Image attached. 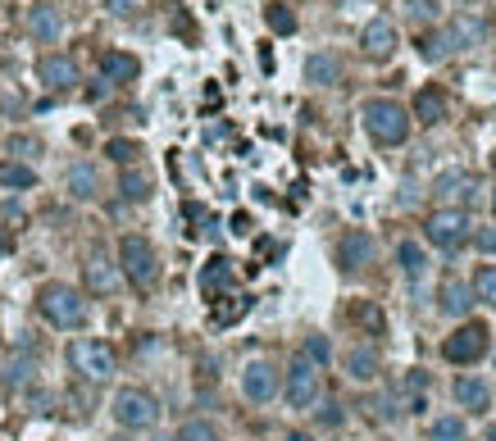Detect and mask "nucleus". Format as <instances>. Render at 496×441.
<instances>
[{"mask_svg": "<svg viewBox=\"0 0 496 441\" xmlns=\"http://www.w3.org/2000/svg\"><path fill=\"white\" fill-rule=\"evenodd\" d=\"M173 441H178V437H173Z\"/></svg>", "mask_w": 496, "mask_h": 441, "instance_id": "obj_48", "label": "nucleus"}, {"mask_svg": "<svg viewBox=\"0 0 496 441\" xmlns=\"http://www.w3.org/2000/svg\"><path fill=\"white\" fill-rule=\"evenodd\" d=\"M487 400H492V391H487V382L483 378H455V405H465V410H487Z\"/></svg>", "mask_w": 496, "mask_h": 441, "instance_id": "obj_21", "label": "nucleus"}, {"mask_svg": "<svg viewBox=\"0 0 496 441\" xmlns=\"http://www.w3.org/2000/svg\"><path fill=\"white\" fill-rule=\"evenodd\" d=\"M105 92H109V83H105V77H100V83H96V87H87V100H105Z\"/></svg>", "mask_w": 496, "mask_h": 441, "instance_id": "obj_42", "label": "nucleus"}, {"mask_svg": "<svg viewBox=\"0 0 496 441\" xmlns=\"http://www.w3.org/2000/svg\"><path fill=\"white\" fill-rule=\"evenodd\" d=\"M269 28H274L278 36H292V32H296V14H292L287 5H274V10H269Z\"/></svg>", "mask_w": 496, "mask_h": 441, "instance_id": "obj_35", "label": "nucleus"}, {"mask_svg": "<svg viewBox=\"0 0 496 441\" xmlns=\"http://www.w3.org/2000/svg\"><path fill=\"white\" fill-rule=\"evenodd\" d=\"M492 205H496V191H492Z\"/></svg>", "mask_w": 496, "mask_h": 441, "instance_id": "obj_46", "label": "nucleus"}, {"mask_svg": "<svg viewBox=\"0 0 496 441\" xmlns=\"http://www.w3.org/2000/svg\"><path fill=\"white\" fill-rule=\"evenodd\" d=\"M433 441H465L469 437V428H465V419H455V414H442V419H433Z\"/></svg>", "mask_w": 496, "mask_h": 441, "instance_id": "obj_29", "label": "nucleus"}, {"mask_svg": "<svg viewBox=\"0 0 496 441\" xmlns=\"http://www.w3.org/2000/svg\"><path fill=\"white\" fill-rule=\"evenodd\" d=\"M492 164H496V150H492Z\"/></svg>", "mask_w": 496, "mask_h": 441, "instance_id": "obj_47", "label": "nucleus"}, {"mask_svg": "<svg viewBox=\"0 0 496 441\" xmlns=\"http://www.w3.org/2000/svg\"><path fill=\"white\" fill-rule=\"evenodd\" d=\"M32 373H36V355L32 350H19L10 365H5V387H28Z\"/></svg>", "mask_w": 496, "mask_h": 441, "instance_id": "obj_25", "label": "nucleus"}, {"mask_svg": "<svg viewBox=\"0 0 496 441\" xmlns=\"http://www.w3.org/2000/svg\"><path fill=\"white\" fill-rule=\"evenodd\" d=\"M373 251H378L373 237L360 232V228H351V232L337 242V260H341V269H347V273H364V269L373 264Z\"/></svg>", "mask_w": 496, "mask_h": 441, "instance_id": "obj_10", "label": "nucleus"}, {"mask_svg": "<svg viewBox=\"0 0 496 441\" xmlns=\"http://www.w3.org/2000/svg\"><path fill=\"white\" fill-rule=\"evenodd\" d=\"M233 232L246 237V232H251V214H233Z\"/></svg>", "mask_w": 496, "mask_h": 441, "instance_id": "obj_41", "label": "nucleus"}, {"mask_svg": "<svg viewBox=\"0 0 496 441\" xmlns=\"http://www.w3.org/2000/svg\"><path fill=\"white\" fill-rule=\"evenodd\" d=\"M487 441H496V428H487Z\"/></svg>", "mask_w": 496, "mask_h": 441, "instance_id": "obj_43", "label": "nucleus"}, {"mask_svg": "<svg viewBox=\"0 0 496 441\" xmlns=\"http://www.w3.org/2000/svg\"><path fill=\"white\" fill-rule=\"evenodd\" d=\"M0 187H10V191H28L36 187V173L28 164H0Z\"/></svg>", "mask_w": 496, "mask_h": 441, "instance_id": "obj_28", "label": "nucleus"}, {"mask_svg": "<svg viewBox=\"0 0 496 441\" xmlns=\"http://www.w3.org/2000/svg\"><path fill=\"white\" fill-rule=\"evenodd\" d=\"M114 419H119L128 432H141V428H156L160 419V400L141 391V387H124L119 396H114Z\"/></svg>", "mask_w": 496, "mask_h": 441, "instance_id": "obj_5", "label": "nucleus"}, {"mask_svg": "<svg viewBox=\"0 0 496 441\" xmlns=\"http://www.w3.org/2000/svg\"><path fill=\"white\" fill-rule=\"evenodd\" d=\"M442 355L451 359V365H478V359L487 355V328H478V324H465V328L455 333V337H446Z\"/></svg>", "mask_w": 496, "mask_h": 441, "instance_id": "obj_8", "label": "nucleus"}, {"mask_svg": "<svg viewBox=\"0 0 496 441\" xmlns=\"http://www.w3.org/2000/svg\"><path fill=\"white\" fill-rule=\"evenodd\" d=\"M424 237L437 251H460L469 242V214L465 210H433L424 219Z\"/></svg>", "mask_w": 496, "mask_h": 441, "instance_id": "obj_6", "label": "nucleus"}, {"mask_svg": "<svg viewBox=\"0 0 496 441\" xmlns=\"http://www.w3.org/2000/svg\"><path fill=\"white\" fill-rule=\"evenodd\" d=\"M242 391H246V400H255V405H269V400L278 396L274 359H251V365L242 369Z\"/></svg>", "mask_w": 496, "mask_h": 441, "instance_id": "obj_7", "label": "nucleus"}, {"mask_svg": "<svg viewBox=\"0 0 496 441\" xmlns=\"http://www.w3.org/2000/svg\"><path fill=\"white\" fill-rule=\"evenodd\" d=\"M105 155H109V159H119V164H132V159L141 155V146H137V141H124V137H119V141H109V146H105Z\"/></svg>", "mask_w": 496, "mask_h": 441, "instance_id": "obj_36", "label": "nucleus"}, {"mask_svg": "<svg viewBox=\"0 0 496 441\" xmlns=\"http://www.w3.org/2000/svg\"><path fill=\"white\" fill-rule=\"evenodd\" d=\"M419 55H424L428 64H442L451 55V42H446V32H428V36H419Z\"/></svg>", "mask_w": 496, "mask_h": 441, "instance_id": "obj_31", "label": "nucleus"}, {"mask_svg": "<svg viewBox=\"0 0 496 441\" xmlns=\"http://www.w3.org/2000/svg\"><path fill=\"white\" fill-rule=\"evenodd\" d=\"M137 73H141V64H137V55H128V51H109V55H100V77H105L109 87L132 83Z\"/></svg>", "mask_w": 496, "mask_h": 441, "instance_id": "obj_16", "label": "nucleus"}, {"mask_svg": "<svg viewBox=\"0 0 496 441\" xmlns=\"http://www.w3.org/2000/svg\"><path fill=\"white\" fill-rule=\"evenodd\" d=\"M287 400H292V410H310L319 400V369L310 359H296L287 369Z\"/></svg>", "mask_w": 496, "mask_h": 441, "instance_id": "obj_9", "label": "nucleus"}, {"mask_svg": "<svg viewBox=\"0 0 496 441\" xmlns=\"http://www.w3.org/2000/svg\"><path fill=\"white\" fill-rule=\"evenodd\" d=\"M105 10H109V14H119V19H128V14L141 10V0H105Z\"/></svg>", "mask_w": 496, "mask_h": 441, "instance_id": "obj_38", "label": "nucleus"}, {"mask_svg": "<svg viewBox=\"0 0 496 441\" xmlns=\"http://www.w3.org/2000/svg\"><path fill=\"white\" fill-rule=\"evenodd\" d=\"M396 260H401L405 277H424V269H428V255L419 251V242H401L396 246Z\"/></svg>", "mask_w": 496, "mask_h": 441, "instance_id": "obj_27", "label": "nucleus"}, {"mask_svg": "<svg viewBox=\"0 0 496 441\" xmlns=\"http://www.w3.org/2000/svg\"><path fill=\"white\" fill-rule=\"evenodd\" d=\"M414 114H419V124H442L446 118V96L437 87H424L414 96Z\"/></svg>", "mask_w": 496, "mask_h": 441, "instance_id": "obj_23", "label": "nucleus"}, {"mask_svg": "<svg viewBox=\"0 0 496 441\" xmlns=\"http://www.w3.org/2000/svg\"><path fill=\"white\" fill-rule=\"evenodd\" d=\"M474 242H478V251L496 255V228H478V232H474Z\"/></svg>", "mask_w": 496, "mask_h": 441, "instance_id": "obj_39", "label": "nucleus"}, {"mask_svg": "<svg viewBox=\"0 0 496 441\" xmlns=\"http://www.w3.org/2000/svg\"><path fill=\"white\" fill-rule=\"evenodd\" d=\"M246 309H251V301H246V296H237L233 305H219V309H214V324H219V328H228V324H237V318H242Z\"/></svg>", "mask_w": 496, "mask_h": 441, "instance_id": "obj_34", "label": "nucleus"}, {"mask_svg": "<svg viewBox=\"0 0 496 441\" xmlns=\"http://www.w3.org/2000/svg\"><path fill=\"white\" fill-rule=\"evenodd\" d=\"M396 23L392 19H369L364 23V32H360V46H364V55L369 60H388L392 51H396Z\"/></svg>", "mask_w": 496, "mask_h": 441, "instance_id": "obj_11", "label": "nucleus"}, {"mask_svg": "<svg viewBox=\"0 0 496 441\" xmlns=\"http://www.w3.org/2000/svg\"><path fill=\"white\" fill-rule=\"evenodd\" d=\"M178 441H219V428L210 419H187L178 428Z\"/></svg>", "mask_w": 496, "mask_h": 441, "instance_id": "obj_32", "label": "nucleus"}, {"mask_svg": "<svg viewBox=\"0 0 496 441\" xmlns=\"http://www.w3.org/2000/svg\"><path fill=\"white\" fill-rule=\"evenodd\" d=\"M68 196H73V200H96V196H100V173L87 164V159L68 169Z\"/></svg>", "mask_w": 496, "mask_h": 441, "instance_id": "obj_20", "label": "nucleus"}, {"mask_svg": "<svg viewBox=\"0 0 496 441\" xmlns=\"http://www.w3.org/2000/svg\"><path fill=\"white\" fill-rule=\"evenodd\" d=\"M469 305H474V292L460 283V277H451V283H442V314H469Z\"/></svg>", "mask_w": 496, "mask_h": 441, "instance_id": "obj_24", "label": "nucleus"}, {"mask_svg": "<svg viewBox=\"0 0 496 441\" xmlns=\"http://www.w3.org/2000/svg\"><path fill=\"white\" fill-rule=\"evenodd\" d=\"M119 191H124V200L141 205V200H150V178H146L141 169H128V173L119 178Z\"/></svg>", "mask_w": 496, "mask_h": 441, "instance_id": "obj_26", "label": "nucleus"}, {"mask_svg": "<svg viewBox=\"0 0 496 441\" xmlns=\"http://www.w3.org/2000/svg\"><path fill=\"white\" fill-rule=\"evenodd\" d=\"M474 191H478V182H474V173H465V169H451V173H442V178L433 182V196L446 200L442 210H460L455 200H469Z\"/></svg>", "mask_w": 496, "mask_h": 441, "instance_id": "obj_13", "label": "nucleus"}, {"mask_svg": "<svg viewBox=\"0 0 496 441\" xmlns=\"http://www.w3.org/2000/svg\"><path fill=\"white\" fill-rule=\"evenodd\" d=\"M410 14H414V23H428L437 14V0H410Z\"/></svg>", "mask_w": 496, "mask_h": 441, "instance_id": "obj_37", "label": "nucleus"}, {"mask_svg": "<svg viewBox=\"0 0 496 441\" xmlns=\"http://www.w3.org/2000/svg\"><path fill=\"white\" fill-rule=\"evenodd\" d=\"M487 36V23L478 19V14H460L451 28H446V42H451V51H469V46H478Z\"/></svg>", "mask_w": 496, "mask_h": 441, "instance_id": "obj_15", "label": "nucleus"}, {"mask_svg": "<svg viewBox=\"0 0 496 441\" xmlns=\"http://www.w3.org/2000/svg\"><path fill=\"white\" fill-rule=\"evenodd\" d=\"M114 441H132V437H114Z\"/></svg>", "mask_w": 496, "mask_h": 441, "instance_id": "obj_45", "label": "nucleus"}, {"mask_svg": "<svg viewBox=\"0 0 496 441\" xmlns=\"http://www.w3.org/2000/svg\"><path fill=\"white\" fill-rule=\"evenodd\" d=\"M83 277H87V287H92L96 296H114V292H119V269H114V260H109V255H100V251H92V255H87Z\"/></svg>", "mask_w": 496, "mask_h": 441, "instance_id": "obj_12", "label": "nucleus"}, {"mask_svg": "<svg viewBox=\"0 0 496 441\" xmlns=\"http://www.w3.org/2000/svg\"><path fill=\"white\" fill-rule=\"evenodd\" d=\"M28 32L36 36V42H55V36L64 32V19L55 5H32L28 10Z\"/></svg>", "mask_w": 496, "mask_h": 441, "instance_id": "obj_18", "label": "nucleus"}, {"mask_svg": "<svg viewBox=\"0 0 496 441\" xmlns=\"http://www.w3.org/2000/svg\"><path fill=\"white\" fill-rule=\"evenodd\" d=\"M5 246H10V242H5V237H0V251H5Z\"/></svg>", "mask_w": 496, "mask_h": 441, "instance_id": "obj_44", "label": "nucleus"}, {"mask_svg": "<svg viewBox=\"0 0 496 441\" xmlns=\"http://www.w3.org/2000/svg\"><path fill=\"white\" fill-rule=\"evenodd\" d=\"M36 309H42V318L51 328H83L87 324V301L68 283H46L36 292Z\"/></svg>", "mask_w": 496, "mask_h": 441, "instance_id": "obj_1", "label": "nucleus"}, {"mask_svg": "<svg viewBox=\"0 0 496 441\" xmlns=\"http://www.w3.org/2000/svg\"><path fill=\"white\" fill-rule=\"evenodd\" d=\"M347 373L356 382H373L383 373V359H378V350H369V346H356V350H347Z\"/></svg>", "mask_w": 496, "mask_h": 441, "instance_id": "obj_19", "label": "nucleus"}, {"mask_svg": "<svg viewBox=\"0 0 496 441\" xmlns=\"http://www.w3.org/2000/svg\"><path fill=\"white\" fill-rule=\"evenodd\" d=\"M360 118H364V132L378 146H401L410 137V114L396 100H364Z\"/></svg>", "mask_w": 496, "mask_h": 441, "instance_id": "obj_2", "label": "nucleus"}, {"mask_svg": "<svg viewBox=\"0 0 496 441\" xmlns=\"http://www.w3.org/2000/svg\"><path fill=\"white\" fill-rule=\"evenodd\" d=\"M474 301H483V305H496V264H483L478 273H474Z\"/></svg>", "mask_w": 496, "mask_h": 441, "instance_id": "obj_30", "label": "nucleus"}, {"mask_svg": "<svg viewBox=\"0 0 496 441\" xmlns=\"http://www.w3.org/2000/svg\"><path fill=\"white\" fill-rule=\"evenodd\" d=\"M328 355H332L328 337H305V350H300V359H310V365L319 369V365H328Z\"/></svg>", "mask_w": 496, "mask_h": 441, "instance_id": "obj_33", "label": "nucleus"}, {"mask_svg": "<svg viewBox=\"0 0 496 441\" xmlns=\"http://www.w3.org/2000/svg\"><path fill=\"white\" fill-rule=\"evenodd\" d=\"M228 287H233V260H228V255L205 260V269H201V296H219Z\"/></svg>", "mask_w": 496, "mask_h": 441, "instance_id": "obj_17", "label": "nucleus"}, {"mask_svg": "<svg viewBox=\"0 0 496 441\" xmlns=\"http://www.w3.org/2000/svg\"><path fill=\"white\" fill-rule=\"evenodd\" d=\"M68 365L78 369L87 382H109L114 369H119V355H114V346L100 341V337H83V341L68 346Z\"/></svg>", "mask_w": 496, "mask_h": 441, "instance_id": "obj_4", "label": "nucleus"}, {"mask_svg": "<svg viewBox=\"0 0 496 441\" xmlns=\"http://www.w3.org/2000/svg\"><path fill=\"white\" fill-rule=\"evenodd\" d=\"M119 269L128 273V283L132 287H141V292H150L160 283V255H156V246L146 242V237H124L119 242Z\"/></svg>", "mask_w": 496, "mask_h": 441, "instance_id": "obj_3", "label": "nucleus"}, {"mask_svg": "<svg viewBox=\"0 0 496 441\" xmlns=\"http://www.w3.org/2000/svg\"><path fill=\"white\" fill-rule=\"evenodd\" d=\"M305 77H310L315 87H332L337 77H341V64H337V55H328V51L310 55V60H305Z\"/></svg>", "mask_w": 496, "mask_h": 441, "instance_id": "obj_22", "label": "nucleus"}, {"mask_svg": "<svg viewBox=\"0 0 496 441\" xmlns=\"http://www.w3.org/2000/svg\"><path fill=\"white\" fill-rule=\"evenodd\" d=\"M319 423H324V428H337V423H341V405H324Z\"/></svg>", "mask_w": 496, "mask_h": 441, "instance_id": "obj_40", "label": "nucleus"}, {"mask_svg": "<svg viewBox=\"0 0 496 441\" xmlns=\"http://www.w3.org/2000/svg\"><path fill=\"white\" fill-rule=\"evenodd\" d=\"M36 77H42L46 87L64 92V87L78 83V64H73L68 55H42V60H36Z\"/></svg>", "mask_w": 496, "mask_h": 441, "instance_id": "obj_14", "label": "nucleus"}]
</instances>
